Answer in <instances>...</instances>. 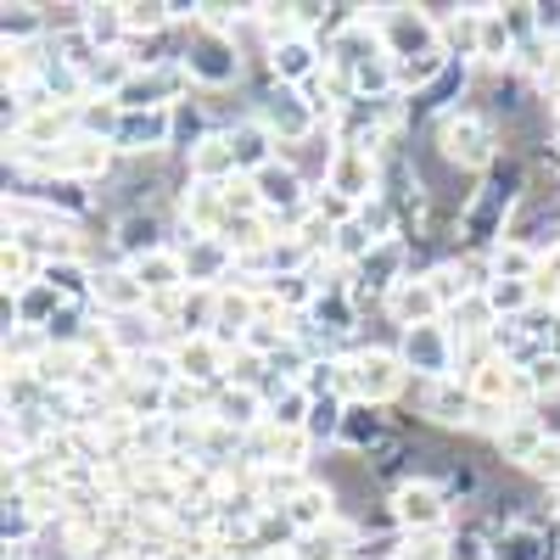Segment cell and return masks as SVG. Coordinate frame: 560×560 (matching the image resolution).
<instances>
[{"label":"cell","instance_id":"cell-3","mask_svg":"<svg viewBox=\"0 0 560 560\" xmlns=\"http://www.w3.org/2000/svg\"><path fill=\"white\" fill-rule=\"evenodd\" d=\"M382 438H387V427H382L376 409H348V415H342V443L370 448V443H382Z\"/></svg>","mask_w":560,"mask_h":560},{"label":"cell","instance_id":"cell-2","mask_svg":"<svg viewBox=\"0 0 560 560\" xmlns=\"http://www.w3.org/2000/svg\"><path fill=\"white\" fill-rule=\"evenodd\" d=\"M438 516H443V493L438 488H427V482L398 488V522L404 527H432Z\"/></svg>","mask_w":560,"mask_h":560},{"label":"cell","instance_id":"cell-8","mask_svg":"<svg viewBox=\"0 0 560 560\" xmlns=\"http://www.w3.org/2000/svg\"><path fill=\"white\" fill-rule=\"evenodd\" d=\"M230 158H236V163H264V129L230 135Z\"/></svg>","mask_w":560,"mask_h":560},{"label":"cell","instance_id":"cell-9","mask_svg":"<svg viewBox=\"0 0 560 560\" xmlns=\"http://www.w3.org/2000/svg\"><path fill=\"white\" fill-rule=\"evenodd\" d=\"M174 258H163V253H152V264L140 258V287H174Z\"/></svg>","mask_w":560,"mask_h":560},{"label":"cell","instance_id":"cell-6","mask_svg":"<svg viewBox=\"0 0 560 560\" xmlns=\"http://www.w3.org/2000/svg\"><path fill=\"white\" fill-rule=\"evenodd\" d=\"M275 73H280V79H303V73H308V45H303V39L275 45Z\"/></svg>","mask_w":560,"mask_h":560},{"label":"cell","instance_id":"cell-12","mask_svg":"<svg viewBox=\"0 0 560 560\" xmlns=\"http://www.w3.org/2000/svg\"><path fill=\"white\" fill-rule=\"evenodd\" d=\"M34 28V7H7V34H28Z\"/></svg>","mask_w":560,"mask_h":560},{"label":"cell","instance_id":"cell-7","mask_svg":"<svg viewBox=\"0 0 560 560\" xmlns=\"http://www.w3.org/2000/svg\"><path fill=\"white\" fill-rule=\"evenodd\" d=\"M264 185H269L264 202H298V191H303L292 168H264Z\"/></svg>","mask_w":560,"mask_h":560},{"label":"cell","instance_id":"cell-11","mask_svg":"<svg viewBox=\"0 0 560 560\" xmlns=\"http://www.w3.org/2000/svg\"><path fill=\"white\" fill-rule=\"evenodd\" d=\"M448 560H482V538H477V533L454 538V544H448Z\"/></svg>","mask_w":560,"mask_h":560},{"label":"cell","instance_id":"cell-4","mask_svg":"<svg viewBox=\"0 0 560 560\" xmlns=\"http://www.w3.org/2000/svg\"><path fill=\"white\" fill-rule=\"evenodd\" d=\"M118 242H124L129 253H140V247H147V253H158V219H147V213H129Z\"/></svg>","mask_w":560,"mask_h":560},{"label":"cell","instance_id":"cell-10","mask_svg":"<svg viewBox=\"0 0 560 560\" xmlns=\"http://www.w3.org/2000/svg\"><path fill=\"white\" fill-rule=\"evenodd\" d=\"M79 269L73 264H45V287H51V292H79Z\"/></svg>","mask_w":560,"mask_h":560},{"label":"cell","instance_id":"cell-1","mask_svg":"<svg viewBox=\"0 0 560 560\" xmlns=\"http://www.w3.org/2000/svg\"><path fill=\"white\" fill-rule=\"evenodd\" d=\"M185 62H191V73L208 79V84H230V79L242 73L236 51H230L224 39H202V45H191V57H185Z\"/></svg>","mask_w":560,"mask_h":560},{"label":"cell","instance_id":"cell-5","mask_svg":"<svg viewBox=\"0 0 560 560\" xmlns=\"http://www.w3.org/2000/svg\"><path fill=\"white\" fill-rule=\"evenodd\" d=\"M499 560H544V555H538V533H533V527H510V533L499 538Z\"/></svg>","mask_w":560,"mask_h":560}]
</instances>
